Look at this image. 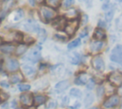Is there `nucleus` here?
Wrapping results in <instances>:
<instances>
[{
    "mask_svg": "<svg viewBox=\"0 0 122 109\" xmlns=\"http://www.w3.org/2000/svg\"><path fill=\"white\" fill-rule=\"evenodd\" d=\"M38 13L40 16V19L44 23H50L52 22L56 17H57V12L54 9L50 8L46 5L41 6L38 10Z\"/></svg>",
    "mask_w": 122,
    "mask_h": 109,
    "instance_id": "nucleus-1",
    "label": "nucleus"
},
{
    "mask_svg": "<svg viewBox=\"0 0 122 109\" xmlns=\"http://www.w3.org/2000/svg\"><path fill=\"white\" fill-rule=\"evenodd\" d=\"M80 25V22H79V18H76V19H71V20H68L66 25H65V28H64V32L66 33V35L68 37H71L75 34L78 27Z\"/></svg>",
    "mask_w": 122,
    "mask_h": 109,
    "instance_id": "nucleus-2",
    "label": "nucleus"
},
{
    "mask_svg": "<svg viewBox=\"0 0 122 109\" xmlns=\"http://www.w3.org/2000/svg\"><path fill=\"white\" fill-rule=\"evenodd\" d=\"M120 102H121L120 97L117 94H112V95H110L109 97H107L104 99V101L102 103V106L105 109H112V108L117 107L120 104Z\"/></svg>",
    "mask_w": 122,
    "mask_h": 109,
    "instance_id": "nucleus-3",
    "label": "nucleus"
},
{
    "mask_svg": "<svg viewBox=\"0 0 122 109\" xmlns=\"http://www.w3.org/2000/svg\"><path fill=\"white\" fill-rule=\"evenodd\" d=\"M108 82L113 87H121L122 86V73L120 71L114 70L111 72L107 76Z\"/></svg>",
    "mask_w": 122,
    "mask_h": 109,
    "instance_id": "nucleus-4",
    "label": "nucleus"
},
{
    "mask_svg": "<svg viewBox=\"0 0 122 109\" xmlns=\"http://www.w3.org/2000/svg\"><path fill=\"white\" fill-rule=\"evenodd\" d=\"M110 59L112 62L118 64L122 68V45L117 44L115 45L110 54Z\"/></svg>",
    "mask_w": 122,
    "mask_h": 109,
    "instance_id": "nucleus-5",
    "label": "nucleus"
},
{
    "mask_svg": "<svg viewBox=\"0 0 122 109\" xmlns=\"http://www.w3.org/2000/svg\"><path fill=\"white\" fill-rule=\"evenodd\" d=\"M91 65L97 72H103L105 70V68H106L105 61H104L102 55L98 54L92 56V58L91 59Z\"/></svg>",
    "mask_w": 122,
    "mask_h": 109,
    "instance_id": "nucleus-6",
    "label": "nucleus"
},
{
    "mask_svg": "<svg viewBox=\"0 0 122 109\" xmlns=\"http://www.w3.org/2000/svg\"><path fill=\"white\" fill-rule=\"evenodd\" d=\"M25 59L30 63H36L41 59V47L36 46L35 48L31 49L26 55Z\"/></svg>",
    "mask_w": 122,
    "mask_h": 109,
    "instance_id": "nucleus-7",
    "label": "nucleus"
},
{
    "mask_svg": "<svg viewBox=\"0 0 122 109\" xmlns=\"http://www.w3.org/2000/svg\"><path fill=\"white\" fill-rule=\"evenodd\" d=\"M19 100H20V103H21L22 106H24L26 108L32 107V105H33V95L30 94V93L25 92V93L20 95Z\"/></svg>",
    "mask_w": 122,
    "mask_h": 109,
    "instance_id": "nucleus-8",
    "label": "nucleus"
},
{
    "mask_svg": "<svg viewBox=\"0 0 122 109\" xmlns=\"http://www.w3.org/2000/svg\"><path fill=\"white\" fill-rule=\"evenodd\" d=\"M6 70L10 73H15L19 70V67H20V64L18 62L17 59L15 58H8L7 61H6Z\"/></svg>",
    "mask_w": 122,
    "mask_h": 109,
    "instance_id": "nucleus-9",
    "label": "nucleus"
},
{
    "mask_svg": "<svg viewBox=\"0 0 122 109\" xmlns=\"http://www.w3.org/2000/svg\"><path fill=\"white\" fill-rule=\"evenodd\" d=\"M23 28L27 31V32H31V33H38L40 31V27L38 25V23H36L34 20L32 19H28L24 25H23Z\"/></svg>",
    "mask_w": 122,
    "mask_h": 109,
    "instance_id": "nucleus-10",
    "label": "nucleus"
},
{
    "mask_svg": "<svg viewBox=\"0 0 122 109\" xmlns=\"http://www.w3.org/2000/svg\"><path fill=\"white\" fill-rule=\"evenodd\" d=\"M105 46V42L104 41H101V40H92L91 41L90 43V51L92 53H94V54H97L99 52L102 51V49L104 48Z\"/></svg>",
    "mask_w": 122,
    "mask_h": 109,
    "instance_id": "nucleus-11",
    "label": "nucleus"
},
{
    "mask_svg": "<svg viewBox=\"0 0 122 109\" xmlns=\"http://www.w3.org/2000/svg\"><path fill=\"white\" fill-rule=\"evenodd\" d=\"M90 78H91V77L89 76V75H88L87 73L81 72V73H79V74L75 76L73 82H74L75 85H79V86H81V85H86V83L88 82V80H89Z\"/></svg>",
    "mask_w": 122,
    "mask_h": 109,
    "instance_id": "nucleus-12",
    "label": "nucleus"
},
{
    "mask_svg": "<svg viewBox=\"0 0 122 109\" xmlns=\"http://www.w3.org/2000/svg\"><path fill=\"white\" fill-rule=\"evenodd\" d=\"M67 21H68V20L65 18V16H57V17L52 21V27H53L54 29H56L57 31L64 30Z\"/></svg>",
    "mask_w": 122,
    "mask_h": 109,
    "instance_id": "nucleus-13",
    "label": "nucleus"
},
{
    "mask_svg": "<svg viewBox=\"0 0 122 109\" xmlns=\"http://www.w3.org/2000/svg\"><path fill=\"white\" fill-rule=\"evenodd\" d=\"M15 48L16 46L12 43H2V45H0V52L6 54H10L15 52Z\"/></svg>",
    "mask_w": 122,
    "mask_h": 109,
    "instance_id": "nucleus-14",
    "label": "nucleus"
},
{
    "mask_svg": "<svg viewBox=\"0 0 122 109\" xmlns=\"http://www.w3.org/2000/svg\"><path fill=\"white\" fill-rule=\"evenodd\" d=\"M92 37H93L94 40H101V41H104V40L107 38V33H106V32H105L104 29L97 27V28L93 31Z\"/></svg>",
    "mask_w": 122,
    "mask_h": 109,
    "instance_id": "nucleus-15",
    "label": "nucleus"
},
{
    "mask_svg": "<svg viewBox=\"0 0 122 109\" xmlns=\"http://www.w3.org/2000/svg\"><path fill=\"white\" fill-rule=\"evenodd\" d=\"M69 87H70V81H69L68 79H63V80L58 81V82L55 84L54 90H55L57 93H62V92L66 91Z\"/></svg>",
    "mask_w": 122,
    "mask_h": 109,
    "instance_id": "nucleus-16",
    "label": "nucleus"
},
{
    "mask_svg": "<svg viewBox=\"0 0 122 109\" xmlns=\"http://www.w3.org/2000/svg\"><path fill=\"white\" fill-rule=\"evenodd\" d=\"M70 62L72 65H80L81 63L84 62V55L79 53H73L71 54Z\"/></svg>",
    "mask_w": 122,
    "mask_h": 109,
    "instance_id": "nucleus-17",
    "label": "nucleus"
},
{
    "mask_svg": "<svg viewBox=\"0 0 122 109\" xmlns=\"http://www.w3.org/2000/svg\"><path fill=\"white\" fill-rule=\"evenodd\" d=\"M22 72L28 77H33L36 75V69L29 64H25L22 66Z\"/></svg>",
    "mask_w": 122,
    "mask_h": 109,
    "instance_id": "nucleus-18",
    "label": "nucleus"
},
{
    "mask_svg": "<svg viewBox=\"0 0 122 109\" xmlns=\"http://www.w3.org/2000/svg\"><path fill=\"white\" fill-rule=\"evenodd\" d=\"M48 101V97L43 94H36L33 96V105L40 106Z\"/></svg>",
    "mask_w": 122,
    "mask_h": 109,
    "instance_id": "nucleus-19",
    "label": "nucleus"
},
{
    "mask_svg": "<svg viewBox=\"0 0 122 109\" xmlns=\"http://www.w3.org/2000/svg\"><path fill=\"white\" fill-rule=\"evenodd\" d=\"M24 79V76L21 73L15 72L12 75H10V82L11 84H17V83H21Z\"/></svg>",
    "mask_w": 122,
    "mask_h": 109,
    "instance_id": "nucleus-20",
    "label": "nucleus"
},
{
    "mask_svg": "<svg viewBox=\"0 0 122 109\" xmlns=\"http://www.w3.org/2000/svg\"><path fill=\"white\" fill-rule=\"evenodd\" d=\"M28 48H29V47H28L27 44H25V43H19V44L16 46V48H15L14 54H15L17 56H21V55H23L24 54L27 53Z\"/></svg>",
    "mask_w": 122,
    "mask_h": 109,
    "instance_id": "nucleus-21",
    "label": "nucleus"
},
{
    "mask_svg": "<svg viewBox=\"0 0 122 109\" xmlns=\"http://www.w3.org/2000/svg\"><path fill=\"white\" fill-rule=\"evenodd\" d=\"M65 18L67 20H71V19H76V18H79L78 16V11L76 9H69V11L66 12V14L64 15Z\"/></svg>",
    "mask_w": 122,
    "mask_h": 109,
    "instance_id": "nucleus-22",
    "label": "nucleus"
},
{
    "mask_svg": "<svg viewBox=\"0 0 122 109\" xmlns=\"http://www.w3.org/2000/svg\"><path fill=\"white\" fill-rule=\"evenodd\" d=\"M94 101V96L92 93H87L85 98H84V106L85 107H90Z\"/></svg>",
    "mask_w": 122,
    "mask_h": 109,
    "instance_id": "nucleus-23",
    "label": "nucleus"
},
{
    "mask_svg": "<svg viewBox=\"0 0 122 109\" xmlns=\"http://www.w3.org/2000/svg\"><path fill=\"white\" fill-rule=\"evenodd\" d=\"M61 2H62V0H45L46 6H48L50 8H52L54 10L60 7Z\"/></svg>",
    "mask_w": 122,
    "mask_h": 109,
    "instance_id": "nucleus-24",
    "label": "nucleus"
},
{
    "mask_svg": "<svg viewBox=\"0 0 122 109\" xmlns=\"http://www.w3.org/2000/svg\"><path fill=\"white\" fill-rule=\"evenodd\" d=\"M80 45H81V39L79 37H77V38H74L73 40H71V42H69L67 48H68V50H73V49L79 47Z\"/></svg>",
    "mask_w": 122,
    "mask_h": 109,
    "instance_id": "nucleus-25",
    "label": "nucleus"
},
{
    "mask_svg": "<svg viewBox=\"0 0 122 109\" xmlns=\"http://www.w3.org/2000/svg\"><path fill=\"white\" fill-rule=\"evenodd\" d=\"M113 14H114V9H113V8H112V9L106 11V12H105V21H106L108 24L111 23V21L112 20Z\"/></svg>",
    "mask_w": 122,
    "mask_h": 109,
    "instance_id": "nucleus-26",
    "label": "nucleus"
},
{
    "mask_svg": "<svg viewBox=\"0 0 122 109\" xmlns=\"http://www.w3.org/2000/svg\"><path fill=\"white\" fill-rule=\"evenodd\" d=\"M69 94H70L71 97L75 98H80L82 97V92L78 88H71L70 90V93Z\"/></svg>",
    "mask_w": 122,
    "mask_h": 109,
    "instance_id": "nucleus-27",
    "label": "nucleus"
},
{
    "mask_svg": "<svg viewBox=\"0 0 122 109\" xmlns=\"http://www.w3.org/2000/svg\"><path fill=\"white\" fill-rule=\"evenodd\" d=\"M30 89V85L28 83H19L18 84V90L22 93L28 92Z\"/></svg>",
    "mask_w": 122,
    "mask_h": 109,
    "instance_id": "nucleus-28",
    "label": "nucleus"
},
{
    "mask_svg": "<svg viewBox=\"0 0 122 109\" xmlns=\"http://www.w3.org/2000/svg\"><path fill=\"white\" fill-rule=\"evenodd\" d=\"M105 93H106L105 87H104L102 84L98 85V87L96 88V96H97L98 98H102V97L105 95Z\"/></svg>",
    "mask_w": 122,
    "mask_h": 109,
    "instance_id": "nucleus-29",
    "label": "nucleus"
},
{
    "mask_svg": "<svg viewBox=\"0 0 122 109\" xmlns=\"http://www.w3.org/2000/svg\"><path fill=\"white\" fill-rule=\"evenodd\" d=\"M114 24H115V28L117 31L119 32H122V14H120L114 21Z\"/></svg>",
    "mask_w": 122,
    "mask_h": 109,
    "instance_id": "nucleus-30",
    "label": "nucleus"
},
{
    "mask_svg": "<svg viewBox=\"0 0 122 109\" xmlns=\"http://www.w3.org/2000/svg\"><path fill=\"white\" fill-rule=\"evenodd\" d=\"M57 106V101L55 99H50L46 102V108L47 109H52Z\"/></svg>",
    "mask_w": 122,
    "mask_h": 109,
    "instance_id": "nucleus-31",
    "label": "nucleus"
},
{
    "mask_svg": "<svg viewBox=\"0 0 122 109\" xmlns=\"http://www.w3.org/2000/svg\"><path fill=\"white\" fill-rule=\"evenodd\" d=\"M24 16V11L22 9H18L16 11H15V14H14V21H19L22 17Z\"/></svg>",
    "mask_w": 122,
    "mask_h": 109,
    "instance_id": "nucleus-32",
    "label": "nucleus"
},
{
    "mask_svg": "<svg viewBox=\"0 0 122 109\" xmlns=\"http://www.w3.org/2000/svg\"><path fill=\"white\" fill-rule=\"evenodd\" d=\"M53 38L55 39V40H57V41H61V42H64V41H66L67 40V38H68V36L65 34H61V33H55L54 35H53Z\"/></svg>",
    "mask_w": 122,
    "mask_h": 109,
    "instance_id": "nucleus-33",
    "label": "nucleus"
},
{
    "mask_svg": "<svg viewBox=\"0 0 122 109\" xmlns=\"http://www.w3.org/2000/svg\"><path fill=\"white\" fill-rule=\"evenodd\" d=\"M94 86H95V79L92 78V77H91L88 80V82L86 83V87H87L88 90H92L94 88Z\"/></svg>",
    "mask_w": 122,
    "mask_h": 109,
    "instance_id": "nucleus-34",
    "label": "nucleus"
},
{
    "mask_svg": "<svg viewBox=\"0 0 122 109\" xmlns=\"http://www.w3.org/2000/svg\"><path fill=\"white\" fill-rule=\"evenodd\" d=\"M79 22H80L82 25H86V24L89 22V16H88V14L82 13V14L79 16Z\"/></svg>",
    "mask_w": 122,
    "mask_h": 109,
    "instance_id": "nucleus-35",
    "label": "nucleus"
},
{
    "mask_svg": "<svg viewBox=\"0 0 122 109\" xmlns=\"http://www.w3.org/2000/svg\"><path fill=\"white\" fill-rule=\"evenodd\" d=\"M89 33H90V28L89 27H85L83 30H82V32L79 33V38L81 39V38H86L88 35H89Z\"/></svg>",
    "mask_w": 122,
    "mask_h": 109,
    "instance_id": "nucleus-36",
    "label": "nucleus"
},
{
    "mask_svg": "<svg viewBox=\"0 0 122 109\" xmlns=\"http://www.w3.org/2000/svg\"><path fill=\"white\" fill-rule=\"evenodd\" d=\"M73 4H74V0H64L62 6L64 9H71Z\"/></svg>",
    "mask_w": 122,
    "mask_h": 109,
    "instance_id": "nucleus-37",
    "label": "nucleus"
},
{
    "mask_svg": "<svg viewBox=\"0 0 122 109\" xmlns=\"http://www.w3.org/2000/svg\"><path fill=\"white\" fill-rule=\"evenodd\" d=\"M34 38L32 37V36H30V35H27V36H25L24 35V38H23V43H25V44H27V45H30V44H32V43H34Z\"/></svg>",
    "mask_w": 122,
    "mask_h": 109,
    "instance_id": "nucleus-38",
    "label": "nucleus"
},
{
    "mask_svg": "<svg viewBox=\"0 0 122 109\" xmlns=\"http://www.w3.org/2000/svg\"><path fill=\"white\" fill-rule=\"evenodd\" d=\"M37 34H38V36H39V38H40L41 41H45L46 40V38H47V33H46V31L44 29H40V31L37 33Z\"/></svg>",
    "mask_w": 122,
    "mask_h": 109,
    "instance_id": "nucleus-39",
    "label": "nucleus"
},
{
    "mask_svg": "<svg viewBox=\"0 0 122 109\" xmlns=\"http://www.w3.org/2000/svg\"><path fill=\"white\" fill-rule=\"evenodd\" d=\"M107 22L105 20H102V19H99L98 22H97V27L98 28H102V29H105L107 27Z\"/></svg>",
    "mask_w": 122,
    "mask_h": 109,
    "instance_id": "nucleus-40",
    "label": "nucleus"
},
{
    "mask_svg": "<svg viewBox=\"0 0 122 109\" xmlns=\"http://www.w3.org/2000/svg\"><path fill=\"white\" fill-rule=\"evenodd\" d=\"M69 102H70V98H69V97L65 96V97H63V98H62V100H61V105H62V106L68 105Z\"/></svg>",
    "mask_w": 122,
    "mask_h": 109,
    "instance_id": "nucleus-41",
    "label": "nucleus"
},
{
    "mask_svg": "<svg viewBox=\"0 0 122 109\" xmlns=\"http://www.w3.org/2000/svg\"><path fill=\"white\" fill-rule=\"evenodd\" d=\"M0 98L1 100H6L9 98V95L7 93H4L3 91H0Z\"/></svg>",
    "mask_w": 122,
    "mask_h": 109,
    "instance_id": "nucleus-42",
    "label": "nucleus"
},
{
    "mask_svg": "<svg viewBox=\"0 0 122 109\" xmlns=\"http://www.w3.org/2000/svg\"><path fill=\"white\" fill-rule=\"evenodd\" d=\"M81 1L84 2V4L87 6L88 9L92 8V0H81Z\"/></svg>",
    "mask_w": 122,
    "mask_h": 109,
    "instance_id": "nucleus-43",
    "label": "nucleus"
},
{
    "mask_svg": "<svg viewBox=\"0 0 122 109\" xmlns=\"http://www.w3.org/2000/svg\"><path fill=\"white\" fill-rule=\"evenodd\" d=\"M0 85H1L2 87H4V88H9V87H10V83H9L8 81H6V80L0 81Z\"/></svg>",
    "mask_w": 122,
    "mask_h": 109,
    "instance_id": "nucleus-44",
    "label": "nucleus"
},
{
    "mask_svg": "<svg viewBox=\"0 0 122 109\" xmlns=\"http://www.w3.org/2000/svg\"><path fill=\"white\" fill-rule=\"evenodd\" d=\"M80 102H78V101H75L71 106V109H78V108H80Z\"/></svg>",
    "mask_w": 122,
    "mask_h": 109,
    "instance_id": "nucleus-45",
    "label": "nucleus"
},
{
    "mask_svg": "<svg viewBox=\"0 0 122 109\" xmlns=\"http://www.w3.org/2000/svg\"><path fill=\"white\" fill-rule=\"evenodd\" d=\"M29 3H30L31 6H34L36 2H35V0H29Z\"/></svg>",
    "mask_w": 122,
    "mask_h": 109,
    "instance_id": "nucleus-46",
    "label": "nucleus"
},
{
    "mask_svg": "<svg viewBox=\"0 0 122 109\" xmlns=\"http://www.w3.org/2000/svg\"><path fill=\"white\" fill-rule=\"evenodd\" d=\"M3 64H4V62L3 61H0V72L3 70Z\"/></svg>",
    "mask_w": 122,
    "mask_h": 109,
    "instance_id": "nucleus-47",
    "label": "nucleus"
},
{
    "mask_svg": "<svg viewBox=\"0 0 122 109\" xmlns=\"http://www.w3.org/2000/svg\"><path fill=\"white\" fill-rule=\"evenodd\" d=\"M12 107H13V108H14V107H16V101H15V100H13V101H12Z\"/></svg>",
    "mask_w": 122,
    "mask_h": 109,
    "instance_id": "nucleus-48",
    "label": "nucleus"
},
{
    "mask_svg": "<svg viewBox=\"0 0 122 109\" xmlns=\"http://www.w3.org/2000/svg\"><path fill=\"white\" fill-rule=\"evenodd\" d=\"M88 109H98L96 106H92V107H89Z\"/></svg>",
    "mask_w": 122,
    "mask_h": 109,
    "instance_id": "nucleus-49",
    "label": "nucleus"
},
{
    "mask_svg": "<svg viewBox=\"0 0 122 109\" xmlns=\"http://www.w3.org/2000/svg\"><path fill=\"white\" fill-rule=\"evenodd\" d=\"M43 1H45V0H35L36 3H41V2H43Z\"/></svg>",
    "mask_w": 122,
    "mask_h": 109,
    "instance_id": "nucleus-50",
    "label": "nucleus"
},
{
    "mask_svg": "<svg viewBox=\"0 0 122 109\" xmlns=\"http://www.w3.org/2000/svg\"><path fill=\"white\" fill-rule=\"evenodd\" d=\"M2 43H3V40H2V38H0V45H2Z\"/></svg>",
    "mask_w": 122,
    "mask_h": 109,
    "instance_id": "nucleus-51",
    "label": "nucleus"
},
{
    "mask_svg": "<svg viewBox=\"0 0 122 109\" xmlns=\"http://www.w3.org/2000/svg\"><path fill=\"white\" fill-rule=\"evenodd\" d=\"M110 2V0H106V3H109Z\"/></svg>",
    "mask_w": 122,
    "mask_h": 109,
    "instance_id": "nucleus-52",
    "label": "nucleus"
},
{
    "mask_svg": "<svg viewBox=\"0 0 122 109\" xmlns=\"http://www.w3.org/2000/svg\"><path fill=\"white\" fill-rule=\"evenodd\" d=\"M121 109H122V102H121Z\"/></svg>",
    "mask_w": 122,
    "mask_h": 109,
    "instance_id": "nucleus-53",
    "label": "nucleus"
},
{
    "mask_svg": "<svg viewBox=\"0 0 122 109\" xmlns=\"http://www.w3.org/2000/svg\"><path fill=\"white\" fill-rule=\"evenodd\" d=\"M1 101H2V100H1V98H0V102H1Z\"/></svg>",
    "mask_w": 122,
    "mask_h": 109,
    "instance_id": "nucleus-54",
    "label": "nucleus"
},
{
    "mask_svg": "<svg viewBox=\"0 0 122 109\" xmlns=\"http://www.w3.org/2000/svg\"><path fill=\"white\" fill-rule=\"evenodd\" d=\"M18 109H21V108H18Z\"/></svg>",
    "mask_w": 122,
    "mask_h": 109,
    "instance_id": "nucleus-55",
    "label": "nucleus"
}]
</instances>
